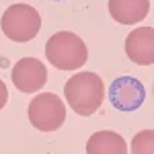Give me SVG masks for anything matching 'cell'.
Wrapping results in <instances>:
<instances>
[{"label": "cell", "mask_w": 154, "mask_h": 154, "mask_svg": "<svg viewBox=\"0 0 154 154\" xmlns=\"http://www.w3.org/2000/svg\"><path fill=\"white\" fill-rule=\"evenodd\" d=\"M64 97L76 115L88 117L103 105L105 86L101 76L95 72H76L64 84Z\"/></svg>", "instance_id": "6da1fadb"}, {"label": "cell", "mask_w": 154, "mask_h": 154, "mask_svg": "<svg viewBox=\"0 0 154 154\" xmlns=\"http://www.w3.org/2000/svg\"><path fill=\"white\" fill-rule=\"evenodd\" d=\"M45 58L58 70H78L86 64L88 49L84 41L72 31H60L48 39Z\"/></svg>", "instance_id": "7a4b0ae2"}, {"label": "cell", "mask_w": 154, "mask_h": 154, "mask_svg": "<svg viewBox=\"0 0 154 154\" xmlns=\"http://www.w3.org/2000/svg\"><path fill=\"white\" fill-rule=\"evenodd\" d=\"M2 33L11 41L27 43L35 39L41 29V14L31 4H12L8 6L0 19Z\"/></svg>", "instance_id": "3957f363"}, {"label": "cell", "mask_w": 154, "mask_h": 154, "mask_svg": "<svg viewBox=\"0 0 154 154\" xmlns=\"http://www.w3.org/2000/svg\"><path fill=\"white\" fill-rule=\"evenodd\" d=\"M27 115L35 130L56 131L66 121V105L54 93H39L31 99Z\"/></svg>", "instance_id": "277c9868"}, {"label": "cell", "mask_w": 154, "mask_h": 154, "mask_svg": "<svg viewBox=\"0 0 154 154\" xmlns=\"http://www.w3.org/2000/svg\"><path fill=\"white\" fill-rule=\"evenodd\" d=\"M109 101L117 111H136L146 101V88L134 76H119L109 86Z\"/></svg>", "instance_id": "5b68a950"}, {"label": "cell", "mask_w": 154, "mask_h": 154, "mask_svg": "<svg viewBox=\"0 0 154 154\" xmlns=\"http://www.w3.org/2000/svg\"><path fill=\"white\" fill-rule=\"evenodd\" d=\"M48 80V68L37 58H21L12 66V84L21 93H37Z\"/></svg>", "instance_id": "8992f818"}, {"label": "cell", "mask_w": 154, "mask_h": 154, "mask_svg": "<svg viewBox=\"0 0 154 154\" xmlns=\"http://www.w3.org/2000/svg\"><path fill=\"white\" fill-rule=\"evenodd\" d=\"M125 54L134 64L152 66L154 62V31L152 27H138L125 37Z\"/></svg>", "instance_id": "52a82bcc"}, {"label": "cell", "mask_w": 154, "mask_h": 154, "mask_svg": "<svg viewBox=\"0 0 154 154\" xmlns=\"http://www.w3.org/2000/svg\"><path fill=\"white\" fill-rule=\"evenodd\" d=\"M150 12V0H109V14L119 25H136Z\"/></svg>", "instance_id": "ba28073f"}, {"label": "cell", "mask_w": 154, "mask_h": 154, "mask_svg": "<svg viewBox=\"0 0 154 154\" xmlns=\"http://www.w3.org/2000/svg\"><path fill=\"white\" fill-rule=\"evenodd\" d=\"M86 154H128V144L117 131H95L86 142Z\"/></svg>", "instance_id": "9c48e42d"}, {"label": "cell", "mask_w": 154, "mask_h": 154, "mask_svg": "<svg viewBox=\"0 0 154 154\" xmlns=\"http://www.w3.org/2000/svg\"><path fill=\"white\" fill-rule=\"evenodd\" d=\"M131 154H154V131L152 130H142L138 131L131 140Z\"/></svg>", "instance_id": "30bf717a"}, {"label": "cell", "mask_w": 154, "mask_h": 154, "mask_svg": "<svg viewBox=\"0 0 154 154\" xmlns=\"http://www.w3.org/2000/svg\"><path fill=\"white\" fill-rule=\"evenodd\" d=\"M6 101H8V88H6V84L0 80V109H4Z\"/></svg>", "instance_id": "8fae6325"}, {"label": "cell", "mask_w": 154, "mask_h": 154, "mask_svg": "<svg viewBox=\"0 0 154 154\" xmlns=\"http://www.w3.org/2000/svg\"><path fill=\"white\" fill-rule=\"evenodd\" d=\"M54 2H62V0H54Z\"/></svg>", "instance_id": "7c38bea8"}]
</instances>
